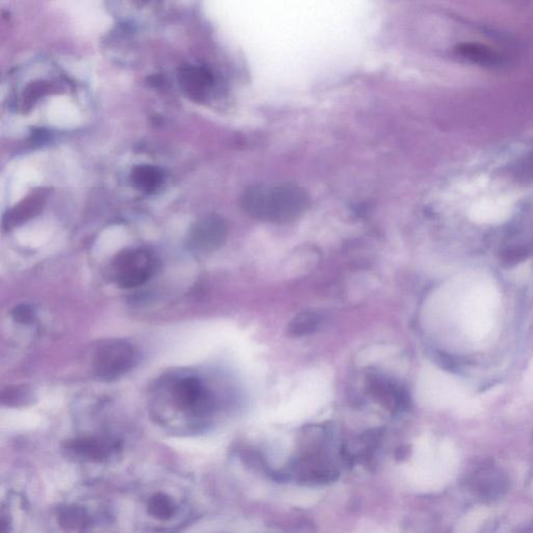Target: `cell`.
<instances>
[{"mask_svg":"<svg viewBox=\"0 0 533 533\" xmlns=\"http://www.w3.org/2000/svg\"><path fill=\"white\" fill-rule=\"evenodd\" d=\"M457 53L464 59L481 66H497L501 62V57L495 51L478 44H463L457 47Z\"/></svg>","mask_w":533,"mask_h":533,"instance_id":"11","label":"cell"},{"mask_svg":"<svg viewBox=\"0 0 533 533\" xmlns=\"http://www.w3.org/2000/svg\"><path fill=\"white\" fill-rule=\"evenodd\" d=\"M228 237V225L221 217L208 215L198 220L189 232L188 244L198 252L219 249Z\"/></svg>","mask_w":533,"mask_h":533,"instance_id":"5","label":"cell"},{"mask_svg":"<svg viewBox=\"0 0 533 533\" xmlns=\"http://www.w3.org/2000/svg\"><path fill=\"white\" fill-rule=\"evenodd\" d=\"M368 384L371 393L376 399L381 400L388 410L397 413L410 408V399L408 393L390 379L378 375H371Z\"/></svg>","mask_w":533,"mask_h":533,"instance_id":"7","label":"cell"},{"mask_svg":"<svg viewBox=\"0 0 533 533\" xmlns=\"http://www.w3.org/2000/svg\"><path fill=\"white\" fill-rule=\"evenodd\" d=\"M473 486L475 492L483 498L495 499L506 490L507 481L499 471L486 469L475 476Z\"/></svg>","mask_w":533,"mask_h":533,"instance_id":"8","label":"cell"},{"mask_svg":"<svg viewBox=\"0 0 533 533\" xmlns=\"http://www.w3.org/2000/svg\"><path fill=\"white\" fill-rule=\"evenodd\" d=\"M61 524L66 527H77L86 524V517L79 508H66L61 512Z\"/></svg>","mask_w":533,"mask_h":533,"instance_id":"14","label":"cell"},{"mask_svg":"<svg viewBox=\"0 0 533 533\" xmlns=\"http://www.w3.org/2000/svg\"><path fill=\"white\" fill-rule=\"evenodd\" d=\"M137 359L132 344L119 340L104 342L95 353L93 370L101 381H116L132 370Z\"/></svg>","mask_w":533,"mask_h":533,"instance_id":"3","label":"cell"},{"mask_svg":"<svg viewBox=\"0 0 533 533\" xmlns=\"http://www.w3.org/2000/svg\"><path fill=\"white\" fill-rule=\"evenodd\" d=\"M13 317L20 323H30L33 319V312L30 306L19 305L13 310Z\"/></svg>","mask_w":533,"mask_h":533,"instance_id":"15","label":"cell"},{"mask_svg":"<svg viewBox=\"0 0 533 533\" xmlns=\"http://www.w3.org/2000/svg\"><path fill=\"white\" fill-rule=\"evenodd\" d=\"M118 449L117 442L100 437H79L66 443L69 456L84 461H102Z\"/></svg>","mask_w":533,"mask_h":533,"instance_id":"6","label":"cell"},{"mask_svg":"<svg viewBox=\"0 0 533 533\" xmlns=\"http://www.w3.org/2000/svg\"><path fill=\"white\" fill-rule=\"evenodd\" d=\"M43 204V198L39 196L30 197L28 200L20 204L18 208H15L10 215L9 219L4 220V223H8L9 226L15 225L28 218L33 216L35 212H39Z\"/></svg>","mask_w":533,"mask_h":533,"instance_id":"13","label":"cell"},{"mask_svg":"<svg viewBox=\"0 0 533 533\" xmlns=\"http://www.w3.org/2000/svg\"><path fill=\"white\" fill-rule=\"evenodd\" d=\"M166 383L167 398L184 416L204 417L212 408L210 391L196 375H176Z\"/></svg>","mask_w":533,"mask_h":533,"instance_id":"2","label":"cell"},{"mask_svg":"<svg viewBox=\"0 0 533 533\" xmlns=\"http://www.w3.org/2000/svg\"><path fill=\"white\" fill-rule=\"evenodd\" d=\"M130 179L135 188L144 192H152L163 183L164 173L155 166H137L133 169Z\"/></svg>","mask_w":533,"mask_h":533,"instance_id":"10","label":"cell"},{"mask_svg":"<svg viewBox=\"0 0 533 533\" xmlns=\"http://www.w3.org/2000/svg\"><path fill=\"white\" fill-rule=\"evenodd\" d=\"M147 508L151 517L159 521H168L174 517L177 507L174 500L171 497L164 493H157L151 496Z\"/></svg>","mask_w":533,"mask_h":533,"instance_id":"12","label":"cell"},{"mask_svg":"<svg viewBox=\"0 0 533 533\" xmlns=\"http://www.w3.org/2000/svg\"><path fill=\"white\" fill-rule=\"evenodd\" d=\"M155 268V259L146 251H124L113 264V275L122 288H135L150 279Z\"/></svg>","mask_w":533,"mask_h":533,"instance_id":"4","label":"cell"},{"mask_svg":"<svg viewBox=\"0 0 533 533\" xmlns=\"http://www.w3.org/2000/svg\"><path fill=\"white\" fill-rule=\"evenodd\" d=\"M310 195L293 183L261 184L248 188L241 203L250 217L271 223H288L298 219L310 206Z\"/></svg>","mask_w":533,"mask_h":533,"instance_id":"1","label":"cell"},{"mask_svg":"<svg viewBox=\"0 0 533 533\" xmlns=\"http://www.w3.org/2000/svg\"><path fill=\"white\" fill-rule=\"evenodd\" d=\"M324 322L321 313L316 310H305L300 313L288 323L286 332L290 337H299L312 335L320 330Z\"/></svg>","mask_w":533,"mask_h":533,"instance_id":"9","label":"cell"}]
</instances>
